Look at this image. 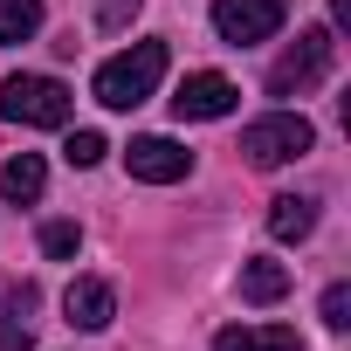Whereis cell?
Here are the masks:
<instances>
[{"mask_svg":"<svg viewBox=\"0 0 351 351\" xmlns=\"http://www.w3.org/2000/svg\"><path fill=\"white\" fill-rule=\"evenodd\" d=\"M42 186H49V165H42V152H21V158H8V172H0V193H8L14 207H35V200H42Z\"/></svg>","mask_w":351,"mask_h":351,"instance_id":"10","label":"cell"},{"mask_svg":"<svg viewBox=\"0 0 351 351\" xmlns=\"http://www.w3.org/2000/svg\"><path fill=\"white\" fill-rule=\"evenodd\" d=\"M241 104V90L221 76V69H193L186 83H180V97H172V110L180 117H193V124H207V117H228Z\"/></svg>","mask_w":351,"mask_h":351,"instance_id":"7","label":"cell"},{"mask_svg":"<svg viewBox=\"0 0 351 351\" xmlns=\"http://www.w3.org/2000/svg\"><path fill=\"white\" fill-rule=\"evenodd\" d=\"M138 8H145V0H97V28H104V35H117V28H131V21H138Z\"/></svg>","mask_w":351,"mask_h":351,"instance_id":"16","label":"cell"},{"mask_svg":"<svg viewBox=\"0 0 351 351\" xmlns=\"http://www.w3.org/2000/svg\"><path fill=\"white\" fill-rule=\"evenodd\" d=\"M310 145H317V131H310L303 110H269V117H255V124L241 131V152H248V165H262V172L303 158Z\"/></svg>","mask_w":351,"mask_h":351,"instance_id":"2","label":"cell"},{"mask_svg":"<svg viewBox=\"0 0 351 351\" xmlns=\"http://www.w3.org/2000/svg\"><path fill=\"white\" fill-rule=\"evenodd\" d=\"M104 152H110V145H104V131H69V145H62V158H69V165H83V172H90Z\"/></svg>","mask_w":351,"mask_h":351,"instance_id":"14","label":"cell"},{"mask_svg":"<svg viewBox=\"0 0 351 351\" xmlns=\"http://www.w3.org/2000/svg\"><path fill=\"white\" fill-rule=\"evenodd\" d=\"M241 296H248V303H282V296H289V269H282V262H262V255L241 262Z\"/></svg>","mask_w":351,"mask_h":351,"instance_id":"12","label":"cell"},{"mask_svg":"<svg viewBox=\"0 0 351 351\" xmlns=\"http://www.w3.org/2000/svg\"><path fill=\"white\" fill-rule=\"evenodd\" d=\"M165 42H131L124 56H110L104 69H97V104H110V110H138L152 90H158V76H165Z\"/></svg>","mask_w":351,"mask_h":351,"instance_id":"1","label":"cell"},{"mask_svg":"<svg viewBox=\"0 0 351 351\" xmlns=\"http://www.w3.org/2000/svg\"><path fill=\"white\" fill-rule=\"evenodd\" d=\"M62 310H69V324H76V330H104V324L117 317V296H110V282L76 276V282H69V296H62Z\"/></svg>","mask_w":351,"mask_h":351,"instance_id":"8","label":"cell"},{"mask_svg":"<svg viewBox=\"0 0 351 351\" xmlns=\"http://www.w3.org/2000/svg\"><path fill=\"white\" fill-rule=\"evenodd\" d=\"M324 324H330V330H344V324H351V289H344V282H330V289H324Z\"/></svg>","mask_w":351,"mask_h":351,"instance_id":"17","label":"cell"},{"mask_svg":"<svg viewBox=\"0 0 351 351\" xmlns=\"http://www.w3.org/2000/svg\"><path fill=\"white\" fill-rule=\"evenodd\" d=\"M0 117L28 124V131H56V124H69V90L56 76H8L0 83Z\"/></svg>","mask_w":351,"mask_h":351,"instance_id":"3","label":"cell"},{"mask_svg":"<svg viewBox=\"0 0 351 351\" xmlns=\"http://www.w3.org/2000/svg\"><path fill=\"white\" fill-rule=\"evenodd\" d=\"M214 351H303V337L289 324H228L214 337Z\"/></svg>","mask_w":351,"mask_h":351,"instance_id":"9","label":"cell"},{"mask_svg":"<svg viewBox=\"0 0 351 351\" xmlns=\"http://www.w3.org/2000/svg\"><path fill=\"white\" fill-rule=\"evenodd\" d=\"M317 228V200L310 193H282V200H269V234L276 241H303Z\"/></svg>","mask_w":351,"mask_h":351,"instance_id":"11","label":"cell"},{"mask_svg":"<svg viewBox=\"0 0 351 351\" xmlns=\"http://www.w3.org/2000/svg\"><path fill=\"white\" fill-rule=\"evenodd\" d=\"M330 62H337L330 28H303V35H296V49L269 69V97H303V90H317V83L330 76Z\"/></svg>","mask_w":351,"mask_h":351,"instance_id":"4","label":"cell"},{"mask_svg":"<svg viewBox=\"0 0 351 351\" xmlns=\"http://www.w3.org/2000/svg\"><path fill=\"white\" fill-rule=\"evenodd\" d=\"M42 28V0H0V42H28Z\"/></svg>","mask_w":351,"mask_h":351,"instance_id":"13","label":"cell"},{"mask_svg":"<svg viewBox=\"0 0 351 351\" xmlns=\"http://www.w3.org/2000/svg\"><path fill=\"white\" fill-rule=\"evenodd\" d=\"M83 248V234H76V221H49L42 228V255H56V262H69Z\"/></svg>","mask_w":351,"mask_h":351,"instance_id":"15","label":"cell"},{"mask_svg":"<svg viewBox=\"0 0 351 351\" xmlns=\"http://www.w3.org/2000/svg\"><path fill=\"white\" fill-rule=\"evenodd\" d=\"M124 165H131V180H145V186H172V180H186V172H193V152L152 131V138H131V145H124Z\"/></svg>","mask_w":351,"mask_h":351,"instance_id":"6","label":"cell"},{"mask_svg":"<svg viewBox=\"0 0 351 351\" xmlns=\"http://www.w3.org/2000/svg\"><path fill=\"white\" fill-rule=\"evenodd\" d=\"M289 21V0H214V35L228 49H255Z\"/></svg>","mask_w":351,"mask_h":351,"instance_id":"5","label":"cell"}]
</instances>
